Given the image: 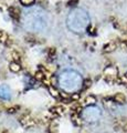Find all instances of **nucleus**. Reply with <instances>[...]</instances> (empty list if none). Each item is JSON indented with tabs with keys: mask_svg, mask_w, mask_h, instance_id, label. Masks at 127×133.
<instances>
[{
	"mask_svg": "<svg viewBox=\"0 0 127 133\" xmlns=\"http://www.w3.org/2000/svg\"><path fill=\"white\" fill-rule=\"evenodd\" d=\"M22 24L28 31H42L48 24V15L46 10L36 6L30 7L23 12Z\"/></svg>",
	"mask_w": 127,
	"mask_h": 133,
	"instance_id": "1",
	"label": "nucleus"
},
{
	"mask_svg": "<svg viewBox=\"0 0 127 133\" xmlns=\"http://www.w3.org/2000/svg\"><path fill=\"white\" fill-rule=\"evenodd\" d=\"M91 22L89 16L86 10L82 8H74L66 18L68 28L74 33H83L87 30Z\"/></svg>",
	"mask_w": 127,
	"mask_h": 133,
	"instance_id": "2",
	"label": "nucleus"
},
{
	"mask_svg": "<svg viewBox=\"0 0 127 133\" xmlns=\"http://www.w3.org/2000/svg\"><path fill=\"white\" fill-rule=\"evenodd\" d=\"M60 88L68 93H74L83 85V78L81 73L75 70H65L61 72L58 78Z\"/></svg>",
	"mask_w": 127,
	"mask_h": 133,
	"instance_id": "3",
	"label": "nucleus"
},
{
	"mask_svg": "<svg viewBox=\"0 0 127 133\" xmlns=\"http://www.w3.org/2000/svg\"><path fill=\"white\" fill-rule=\"evenodd\" d=\"M102 115V111L96 105H87L86 108H84L82 111V118L85 122L87 123H95L100 120Z\"/></svg>",
	"mask_w": 127,
	"mask_h": 133,
	"instance_id": "4",
	"label": "nucleus"
},
{
	"mask_svg": "<svg viewBox=\"0 0 127 133\" xmlns=\"http://www.w3.org/2000/svg\"><path fill=\"white\" fill-rule=\"evenodd\" d=\"M0 99H2V100H10L11 99V90L7 84L0 85Z\"/></svg>",
	"mask_w": 127,
	"mask_h": 133,
	"instance_id": "5",
	"label": "nucleus"
},
{
	"mask_svg": "<svg viewBox=\"0 0 127 133\" xmlns=\"http://www.w3.org/2000/svg\"><path fill=\"white\" fill-rule=\"evenodd\" d=\"M10 70L13 72H18L21 70V66H20L19 63H17V62H12V63L10 64Z\"/></svg>",
	"mask_w": 127,
	"mask_h": 133,
	"instance_id": "6",
	"label": "nucleus"
},
{
	"mask_svg": "<svg viewBox=\"0 0 127 133\" xmlns=\"http://www.w3.org/2000/svg\"><path fill=\"white\" fill-rule=\"evenodd\" d=\"M114 99H115V101L116 102H118V103H124L125 102V97H124V95H123L122 93H118V94H116L115 95V98H114Z\"/></svg>",
	"mask_w": 127,
	"mask_h": 133,
	"instance_id": "7",
	"label": "nucleus"
},
{
	"mask_svg": "<svg viewBox=\"0 0 127 133\" xmlns=\"http://www.w3.org/2000/svg\"><path fill=\"white\" fill-rule=\"evenodd\" d=\"M35 0H20V2L22 3L23 6H27V7H30L34 3Z\"/></svg>",
	"mask_w": 127,
	"mask_h": 133,
	"instance_id": "8",
	"label": "nucleus"
},
{
	"mask_svg": "<svg viewBox=\"0 0 127 133\" xmlns=\"http://www.w3.org/2000/svg\"><path fill=\"white\" fill-rule=\"evenodd\" d=\"M7 39H8V35H7V33H5L3 31H0V41H1V42H5Z\"/></svg>",
	"mask_w": 127,
	"mask_h": 133,
	"instance_id": "9",
	"label": "nucleus"
},
{
	"mask_svg": "<svg viewBox=\"0 0 127 133\" xmlns=\"http://www.w3.org/2000/svg\"><path fill=\"white\" fill-rule=\"evenodd\" d=\"M115 49V44H113V43H110V44H108V45H106L105 47V51L106 52H110V51H113V50Z\"/></svg>",
	"mask_w": 127,
	"mask_h": 133,
	"instance_id": "10",
	"label": "nucleus"
},
{
	"mask_svg": "<svg viewBox=\"0 0 127 133\" xmlns=\"http://www.w3.org/2000/svg\"><path fill=\"white\" fill-rule=\"evenodd\" d=\"M86 101H87V103H91V105H93V103L95 102V98H93V97H88V98L86 99Z\"/></svg>",
	"mask_w": 127,
	"mask_h": 133,
	"instance_id": "11",
	"label": "nucleus"
}]
</instances>
